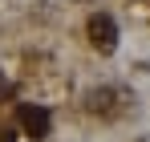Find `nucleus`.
<instances>
[{
	"label": "nucleus",
	"instance_id": "obj_1",
	"mask_svg": "<svg viewBox=\"0 0 150 142\" xmlns=\"http://www.w3.org/2000/svg\"><path fill=\"white\" fill-rule=\"evenodd\" d=\"M89 45L98 53H114L118 49V24H114L110 12H93L89 16Z\"/></svg>",
	"mask_w": 150,
	"mask_h": 142
},
{
	"label": "nucleus",
	"instance_id": "obj_2",
	"mask_svg": "<svg viewBox=\"0 0 150 142\" xmlns=\"http://www.w3.org/2000/svg\"><path fill=\"white\" fill-rule=\"evenodd\" d=\"M16 122L25 126L28 138H45V134H49V126H53V118H49V110H45V106H21V110H16Z\"/></svg>",
	"mask_w": 150,
	"mask_h": 142
}]
</instances>
